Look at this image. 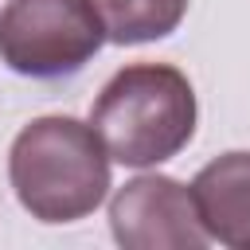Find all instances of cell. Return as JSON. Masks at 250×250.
<instances>
[{"label":"cell","instance_id":"obj_1","mask_svg":"<svg viewBox=\"0 0 250 250\" xmlns=\"http://www.w3.org/2000/svg\"><path fill=\"white\" fill-rule=\"evenodd\" d=\"M8 180L31 219L74 223L105 199L109 152L94 125L74 117H35L12 141Z\"/></svg>","mask_w":250,"mask_h":250},{"label":"cell","instance_id":"obj_2","mask_svg":"<svg viewBox=\"0 0 250 250\" xmlns=\"http://www.w3.org/2000/svg\"><path fill=\"white\" fill-rule=\"evenodd\" d=\"M90 125L109 160L152 168L172 160L195 133V90L180 66L133 62L121 66L98 94Z\"/></svg>","mask_w":250,"mask_h":250},{"label":"cell","instance_id":"obj_3","mask_svg":"<svg viewBox=\"0 0 250 250\" xmlns=\"http://www.w3.org/2000/svg\"><path fill=\"white\" fill-rule=\"evenodd\" d=\"M105 43L90 0H8L0 12V59L23 78H70Z\"/></svg>","mask_w":250,"mask_h":250},{"label":"cell","instance_id":"obj_4","mask_svg":"<svg viewBox=\"0 0 250 250\" xmlns=\"http://www.w3.org/2000/svg\"><path fill=\"white\" fill-rule=\"evenodd\" d=\"M109 230L125 250H203L211 234L199 223L191 188L172 176H133L109 199Z\"/></svg>","mask_w":250,"mask_h":250},{"label":"cell","instance_id":"obj_5","mask_svg":"<svg viewBox=\"0 0 250 250\" xmlns=\"http://www.w3.org/2000/svg\"><path fill=\"white\" fill-rule=\"evenodd\" d=\"M203 230L234 250H250V152H223L191 180Z\"/></svg>","mask_w":250,"mask_h":250},{"label":"cell","instance_id":"obj_6","mask_svg":"<svg viewBox=\"0 0 250 250\" xmlns=\"http://www.w3.org/2000/svg\"><path fill=\"white\" fill-rule=\"evenodd\" d=\"M90 4L105 27V39L121 47L172 35L188 12V0H90Z\"/></svg>","mask_w":250,"mask_h":250}]
</instances>
